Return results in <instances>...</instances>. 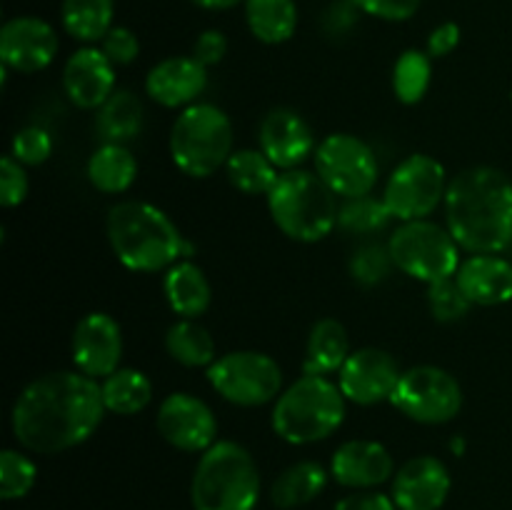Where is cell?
<instances>
[{
	"label": "cell",
	"instance_id": "1",
	"mask_svg": "<svg viewBox=\"0 0 512 510\" xmlns=\"http://www.w3.org/2000/svg\"><path fill=\"white\" fill-rule=\"evenodd\" d=\"M105 413L100 380L80 370H53L20 390L10 410V430L28 453L58 455L93 438Z\"/></svg>",
	"mask_w": 512,
	"mask_h": 510
},
{
	"label": "cell",
	"instance_id": "2",
	"mask_svg": "<svg viewBox=\"0 0 512 510\" xmlns=\"http://www.w3.org/2000/svg\"><path fill=\"white\" fill-rule=\"evenodd\" d=\"M443 210L465 253H503L512 243V180L500 168L473 165L453 175Z\"/></svg>",
	"mask_w": 512,
	"mask_h": 510
},
{
	"label": "cell",
	"instance_id": "3",
	"mask_svg": "<svg viewBox=\"0 0 512 510\" xmlns=\"http://www.w3.org/2000/svg\"><path fill=\"white\" fill-rule=\"evenodd\" d=\"M110 250L135 273H160L183 260L185 238L163 208L145 200H120L105 218Z\"/></svg>",
	"mask_w": 512,
	"mask_h": 510
},
{
	"label": "cell",
	"instance_id": "4",
	"mask_svg": "<svg viewBox=\"0 0 512 510\" xmlns=\"http://www.w3.org/2000/svg\"><path fill=\"white\" fill-rule=\"evenodd\" d=\"M345 405L338 380L303 373L273 403L270 428L288 445L320 443L343 425Z\"/></svg>",
	"mask_w": 512,
	"mask_h": 510
},
{
	"label": "cell",
	"instance_id": "5",
	"mask_svg": "<svg viewBox=\"0 0 512 510\" xmlns=\"http://www.w3.org/2000/svg\"><path fill=\"white\" fill-rule=\"evenodd\" d=\"M265 198L275 228L295 243H320L338 228L340 198L313 170H283Z\"/></svg>",
	"mask_w": 512,
	"mask_h": 510
},
{
	"label": "cell",
	"instance_id": "6",
	"mask_svg": "<svg viewBox=\"0 0 512 510\" xmlns=\"http://www.w3.org/2000/svg\"><path fill=\"white\" fill-rule=\"evenodd\" d=\"M258 500L260 468L245 445L218 440L200 453L190 480L193 510H255Z\"/></svg>",
	"mask_w": 512,
	"mask_h": 510
},
{
	"label": "cell",
	"instance_id": "7",
	"mask_svg": "<svg viewBox=\"0 0 512 510\" xmlns=\"http://www.w3.org/2000/svg\"><path fill=\"white\" fill-rule=\"evenodd\" d=\"M233 143V123L215 103H193L180 110L168 138L170 158L188 178H210L225 170Z\"/></svg>",
	"mask_w": 512,
	"mask_h": 510
},
{
	"label": "cell",
	"instance_id": "8",
	"mask_svg": "<svg viewBox=\"0 0 512 510\" xmlns=\"http://www.w3.org/2000/svg\"><path fill=\"white\" fill-rule=\"evenodd\" d=\"M390 258L395 268L408 278L430 285L438 280L455 278L460 268V245L448 230L435 220H410L400 223L388 240Z\"/></svg>",
	"mask_w": 512,
	"mask_h": 510
},
{
	"label": "cell",
	"instance_id": "9",
	"mask_svg": "<svg viewBox=\"0 0 512 510\" xmlns=\"http://www.w3.org/2000/svg\"><path fill=\"white\" fill-rule=\"evenodd\" d=\"M208 383L230 405L260 408L278 400L285 388V375L273 355L260 350H230L210 365Z\"/></svg>",
	"mask_w": 512,
	"mask_h": 510
},
{
	"label": "cell",
	"instance_id": "10",
	"mask_svg": "<svg viewBox=\"0 0 512 510\" xmlns=\"http://www.w3.org/2000/svg\"><path fill=\"white\" fill-rule=\"evenodd\" d=\"M448 183L445 165L438 158L428 153H413L400 160L388 175L383 200L390 215L400 223L425 220L445 203Z\"/></svg>",
	"mask_w": 512,
	"mask_h": 510
},
{
	"label": "cell",
	"instance_id": "11",
	"mask_svg": "<svg viewBox=\"0 0 512 510\" xmlns=\"http://www.w3.org/2000/svg\"><path fill=\"white\" fill-rule=\"evenodd\" d=\"M390 403L413 423L443 425L463 408V385L440 365H413L403 370Z\"/></svg>",
	"mask_w": 512,
	"mask_h": 510
},
{
	"label": "cell",
	"instance_id": "12",
	"mask_svg": "<svg viewBox=\"0 0 512 510\" xmlns=\"http://www.w3.org/2000/svg\"><path fill=\"white\" fill-rule=\"evenodd\" d=\"M315 173L330 190L345 198L370 195L378 185L380 163L375 150L360 135L330 133L315 148Z\"/></svg>",
	"mask_w": 512,
	"mask_h": 510
},
{
	"label": "cell",
	"instance_id": "13",
	"mask_svg": "<svg viewBox=\"0 0 512 510\" xmlns=\"http://www.w3.org/2000/svg\"><path fill=\"white\" fill-rule=\"evenodd\" d=\"M160 438L183 453H205L218 443V418L203 398L193 393H170L155 415Z\"/></svg>",
	"mask_w": 512,
	"mask_h": 510
},
{
	"label": "cell",
	"instance_id": "14",
	"mask_svg": "<svg viewBox=\"0 0 512 510\" xmlns=\"http://www.w3.org/2000/svg\"><path fill=\"white\" fill-rule=\"evenodd\" d=\"M403 375L393 353L375 345L353 350L338 373V385L345 400L355 405H378L393 398L398 380Z\"/></svg>",
	"mask_w": 512,
	"mask_h": 510
},
{
	"label": "cell",
	"instance_id": "15",
	"mask_svg": "<svg viewBox=\"0 0 512 510\" xmlns=\"http://www.w3.org/2000/svg\"><path fill=\"white\" fill-rule=\"evenodd\" d=\"M58 30L35 15H18L0 28V65L20 75L40 73L58 55Z\"/></svg>",
	"mask_w": 512,
	"mask_h": 510
},
{
	"label": "cell",
	"instance_id": "16",
	"mask_svg": "<svg viewBox=\"0 0 512 510\" xmlns=\"http://www.w3.org/2000/svg\"><path fill=\"white\" fill-rule=\"evenodd\" d=\"M123 348V328L113 315L103 313V310L83 315L75 325L73 340H70L75 370L95 380L108 378L120 368Z\"/></svg>",
	"mask_w": 512,
	"mask_h": 510
},
{
	"label": "cell",
	"instance_id": "17",
	"mask_svg": "<svg viewBox=\"0 0 512 510\" xmlns=\"http://www.w3.org/2000/svg\"><path fill=\"white\" fill-rule=\"evenodd\" d=\"M390 483V498L398 510H440L453 488L448 465L435 455L405 460Z\"/></svg>",
	"mask_w": 512,
	"mask_h": 510
},
{
	"label": "cell",
	"instance_id": "18",
	"mask_svg": "<svg viewBox=\"0 0 512 510\" xmlns=\"http://www.w3.org/2000/svg\"><path fill=\"white\" fill-rule=\"evenodd\" d=\"M258 148L273 160L275 168L295 170L315 155V133L308 120L293 108H273L265 113L258 128Z\"/></svg>",
	"mask_w": 512,
	"mask_h": 510
},
{
	"label": "cell",
	"instance_id": "19",
	"mask_svg": "<svg viewBox=\"0 0 512 510\" xmlns=\"http://www.w3.org/2000/svg\"><path fill=\"white\" fill-rule=\"evenodd\" d=\"M395 470L393 453L368 438L345 440L330 458V478L348 490H375L393 480Z\"/></svg>",
	"mask_w": 512,
	"mask_h": 510
},
{
	"label": "cell",
	"instance_id": "20",
	"mask_svg": "<svg viewBox=\"0 0 512 510\" xmlns=\"http://www.w3.org/2000/svg\"><path fill=\"white\" fill-rule=\"evenodd\" d=\"M115 65L95 45L75 50L63 65V93L80 110H98L115 93Z\"/></svg>",
	"mask_w": 512,
	"mask_h": 510
},
{
	"label": "cell",
	"instance_id": "21",
	"mask_svg": "<svg viewBox=\"0 0 512 510\" xmlns=\"http://www.w3.org/2000/svg\"><path fill=\"white\" fill-rule=\"evenodd\" d=\"M208 88V68L193 55H170L155 63L145 75V95L163 108H180L198 103Z\"/></svg>",
	"mask_w": 512,
	"mask_h": 510
},
{
	"label": "cell",
	"instance_id": "22",
	"mask_svg": "<svg viewBox=\"0 0 512 510\" xmlns=\"http://www.w3.org/2000/svg\"><path fill=\"white\" fill-rule=\"evenodd\" d=\"M455 280L470 303L480 308H495L512 300V263L500 253L468 255Z\"/></svg>",
	"mask_w": 512,
	"mask_h": 510
},
{
	"label": "cell",
	"instance_id": "23",
	"mask_svg": "<svg viewBox=\"0 0 512 510\" xmlns=\"http://www.w3.org/2000/svg\"><path fill=\"white\" fill-rule=\"evenodd\" d=\"M163 295L168 308L178 318L198 320L210 308L213 288H210V280L205 275V270L198 263H193V260L183 258L165 270Z\"/></svg>",
	"mask_w": 512,
	"mask_h": 510
},
{
	"label": "cell",
	"instance_id": "24",
	"mask_svg": "<svg viewBox=\"0 0 512 510\" xmlns=\"http://www.w3.org/2000/svg\"><path fill=\"white\" fill-rule=\"evenodd\" d=\"M350 350V335L345 325L335 318H320L310 328L303 353V373L308 375H338Z\"/></svg>",
	"mask_w": 512,
	"mask_h": 510
},
{
	"label": "cell",
	"instance_id": "25",
	"mask_svg": "<svg viewBox=\"0 0 512 510\" xmlns=\"http://www.w3.org/2000/svg\"><path fill=\"white\" fill-rule=\"evenodd\" d=\"M85 173L98 193L120 195L130 190V185L138 178V160L128 145L103 143L88 158Z\"/></svg>",
	"mask_w": 512,
	"mask_h": 510
},
{
	"label": "cell",
	"instance_id": "26",
	"mask_svg": "<svg viewBox=\"0 0 512 510\" xmlns=\"http://www.w3.org/2000/svg\"><path fill=\"white\" fill-rule=\"evenodd\" d=\"M145 108L143 100L128 88H118L95 113V130L103 143L128 145L143 130Z\"/></svg>",
	"mask_w": 512,
	"mask_h": 510
},
{
	"label": "cell",
	"instance_id": "27",
	"mask_svg": "<svg viewBox=\"0 0 512 510\" xmlns=\"http://www.w3.org/2000/svg\"><path fill=\"white\" fill-rule=\"evenodd\" d=\"M328 478L330 473L318 460H298L275 478L273 488H270V500L280 510L303 508L323 493Z\"/></svg>",
	"mask_w": 512,
	"mask_h": 510
},
{
	"label": "cell",
	"instance_id": "28",
	"mask_svg": "<svg viewBox=\"0 0 512 510\" xmlns=\"http://www.w3.org/2000/svg\"><path fill=\"white\" fill-rule=\"evenodd\" d=\"M245 23L255 40L265 45L288 43L298 30L295 0H245Z\"/></svg>",
	"mask_w": 512,
	"mask_h": 510
},
{
	"label": "cell",
	"instance_id": "29",
	"mask_svg": "<svg viewBox=\"0 0 512 510\" xmlns=\"http://www.w3.org/2000/svg\"><path fill=\"white\" fill-rule=\"evenodd\" d=\"M165 350L183 368H205L218 360L215 338L203 323L193 318H178L165 333Z\"/></svg>",
	"mask_w": 512,
	"mask_h": 510
},
{
	"label": "cell",
	"instance_id": "30",
	"mask_svg": "<svg viewBox=\"0 0 512 510\" xmlns=\"http://www.w3.org/2000/svg\"><path fill=\"white\" fill-rule=\"evenodd\" d=\"M115 0H63L60 23L70 38L85 45L100 43L113 28Z\"/></svg>",
	"mask_w": 512,
	"mask_h": 510
},
{
	"label": "cell",
	"instance_id": "31",
	"mask_svg": "<svg viewBox=\"0 0 512 510\" xmlns=\"http://www.w3.org/2000/svg\"><path fill=\"white\" fill-rule=\"evenodd\" d=\"M105 410L113 415H138L153 400V383L138 368H123L100 380Z\"/></svg>",
	"mask_w": 512,
	"mask_h": 510
},
{
	"label": "cell",
	"instance_id": "32",
	"mask_svg": "<svg viewBox=\"0 0 512 510\" xmlns=\"http://www.w3.org/2000/svg\"><path fill=\"white\" fill-rule=\"evenodd\" d=\"M225 178L245 195H268L278 183L280 170L260 148H240L225 163Z\"/></svg>",
	"mask_w": 512,
	"mask_h": 510
},
{
	"label": "cell",
	"instance_id": "33",
	"mask_svg": "<svg viewBox=\"0 0 512 510\" xmlns=\"http://www.w3.org/2000/svg\"><path fill=\"white\" fill-rule=\"evenodd\" d=\"M433 80V58L428 50L410 48L393 65V93L403 105H418Z\"/></svg>",
	"mask_w": 512,
	"mask_h": 510
},
{
	"label": "cell",
	"instance_id": "34",
	"mask_svg": "<svg viewBox=\"0 0 512 510\" xmlns=\"http://www.w3.org/2000/svg\"><path fill=\"white\" fill-rule=\"evenodd\" d=\"M390 220H395V218L390 215L383 195H380V198H375V195L370 193V195H360V198L340 200L338 228H343L345 233L373 235V233H378V230L388 228Z\"/></svg>",
	"mask_w": 512,
	"mask_h": 510
},
{
	"label": "cell",
	"instance_id": "35",
	"mask_svg": "<svg viewBox=\"0 0 512 510\" xmlns=\"http://www.w3.org/2000/svg\"><path fill=\"white\" fill-rule=\"evenodd\" d=\"M38 465L23 448H5L0 453V498L20 500L35 488Z\"/></svg>",
	"mask_w": 512,
	"mask_h": 510
},
{
	"label": "cell",
	"instance_id": "36",
	"mask_svg": "<svg viewBox=\"0 0 512 510\" xmlns=\"http://www.w3.org/2000/svg\"><path fill=\"white\" fill-rule=\"evenodd\" d=\"M395 268L393 258H390L388 245L378 243H365L350 255L348 270L353 275V280L363 288H373V285L383 283L390 275V270Z\"/></svg>",
	"mask_w": 512,
	"mask_h": 510
},
{
	"label": "cell",
	"instance_id": "37",
	"mask_svg": "<svg viewBox=\"0 0 512 510\" xmlns=\"http://www.w3.org/2000/svg\"><path fill=\"white\" fill-rule=\"evenodd\" d=\"M428 308L440 323H455V320H463L470 313L473 303L463 293L458 280L448 278L428 285Z\"/></svg>",
	"mask_w": 512,
	"mask_h": 510
},
{
	"label": "cell",
	"instance_id": "38",
	"mask_svg": "<svg viewBox=\"0 0 512 510\" xmlns=\"http://www.w3.org/2000/svg\"><path fill=\"white\" fill-rule=\"evenodd\" d=\"M53 135L48 133L40 125H28V128H20L18 133L10 140V155H13L18 163H23L25 168H33V165H43L45 160L53 155Z\"/></svg>",
	"mask_w": 512,
	"mask_h": 510
},
{
	"label": "cell",
	"instance_id": "39",
	"mask_svg": "<svg viewBox=\"0 0 512 510\" xmlns=\"http://www.w3.org/2000/svg\"><path fill=\"white\" fill-rule=\"evenodd\" d=\"M30 180L28 170L13 155H3L0 160V205L3 208H18L28 198Z\"/></svg>",
	"mask_w": 512,
	"mask_h": 510
},
{
	"label": "cell",
	"instance_id": "40",
	"mask_svg": "<svg viewBox=\"0 0 512 510\" xmlns=\"http://www.w3.org/2000/svg\"><path fill=\"white\" fill-rule=\"evenodd\" d=\"M98 48L108 55V60L115 68H123V65L135 63V58L140 55V40L138 35L130 28H125V25H113V28L108 30V35L100 40Z\"/></svg>",
	"mask_w": 512,
	"mask_h": 510
},
{
	"label": "cell",
	"instance_id": "41",
	"mask_svg": "<svg viewBox=\"0 0 512 510\" xmlns=\"http://www.w3.org/2000/svg\"><path fill=\"white\" fill-rule=\"evenodd\" d=\"M350 3L365 15L388 20V23H403L418 13L423 0H350Z\"/></svg>",
	"mask_w": 512,
	"mask_h": 510
},
{
	"label": "cell",
	"instance_id": "42",
	"mask_svg": "<svg viewBox=\"0 0 512 510\" xmlns=\"http://www.w3.org/2000/svg\"><path fill=\"white\" fill-rule=\"evenodd\" d=\"M225 53H228V38H225V33H220V30L210 28V30H203V33L195 38L193 43V58L198 60V63H203L205 68H213V65H218L220 60L225 58Z\"/></svg>",
	"mask_w": 512,
	"mask_h": 510
},
{
	"label": "cell",
	"instance_id": "43",
	"mask_svg": "<svg viewBox=\"0 0 512 510\" xmlns=\"http://www.w3.org/2000/svg\"><path fill=\"white\" fill-rule=\"evenodd\" d=\"M333 510H398L393 498L378 490H353L350 495L340 498Z\"/></svg>",
	"mask_w": 512,
	"mask_h": 510
},
{
	"label": "cell",
	"instance_id": "44",
	"mask_svg": "<svg viewBox=\"0 0 512 510\" xmlns=\"http://www.w3.org/2000/svg\"><path fill=\"white\" fill-rule=\"evenodd\" d=\"M460 38H463V30H460L458 23H453V20L440 23L438 28H433V33L428 35L430 58H445V55H450L460 45Z\"/></svg>",
	"mask_w": 512,
	"mask_h": 510
},
{
	"label": "cell",
	"instance_id": "45",
	"mask_svg": "<svg viewBox=\"0 0 512 510\" xmlns=\"http://www.w3.org/2000/svg\"><path fill=\"white\" fill-rule=\"evenodd\" d=\"M190 3H195L203 10H230L235 5L245 3V0H190Z\"/></svg>",
	"mask_w": 512,
	"mask_h": 510
}]
</instances>
